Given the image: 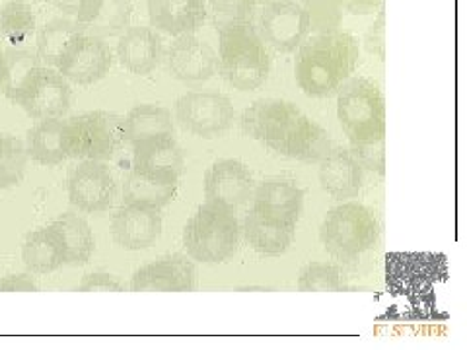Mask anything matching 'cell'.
Wrapping results in <instances>:
<instances>
[{
    "mask_svg": "<svg viewBox=\"0 0 467 350\" xmlns=\"http://www.w3.org/2000/svg\"><path fill=\"white\" fill-rule=\"evenodd\" d=\"M113 67V53L104 37L82 34L57 65L61 75L78 86H92L104 80Z\"/></svg>",
    "mask_w": 467,
    "mask_h": 350,
    "instance_id": "cell-12",
    "label": "cell"
},
{
    "mask_svg": "<svg viewBox=\"0 0 467 350\" xmlns=\"http://www.w3.org/2000/svg\"><path fill=\"white\" fill-rule=\"evenodd\" d=\"M240 232L236 212L221 204L204 202L183 228V247L201 265H221L236 255Z\"/></svg>",
    "mask_w": 467,
    "mask_h": 350,
    "instance_id": "cell-4",
    "label": "cell"
},
{
    "mask_svg": "<svg viewBox=\"0 0 467 350\" xmlns=\"http://www.w3.org/2000/svg\"><path fill=\"white\" fill-rule=\"evenodd\" d=\"M358 61L360 47L355 36L341 29L314 34L298 47L295 77L306 96L327 98L355 75Z\"/></svg>",
    "mask_w": 467,
    "mask_h": 350,
    "instance_id": "cell-1",
    "label": "cell"
},
{
    "mask_svg": "<svg viewBox=\"0 0 467 350\" xmlns=\"http://www.w3.org/2000/svg\"><path fill=\"white\" fill-rule=\"evenodd\" d=\"M63 252V265L84 267L96 252L94 232L77 212H63L49 224Z\"/></svg>",
    "mask_w": 467,
    "mask_h": 350,
    "instance_id": "cell-27",
    "label": "cell"
},
{
    "mask_svg": "<svg viewBox=\"0 0 467 350\" xmlns=\"http://www.w3.org/2000/svg\"><path fill=\"white\" fill-rule=\"evenodd\" d=\"M257 6V0H211L209 16L218 32L228 26L254 24Z\"/></svg>",
    "mask_w": 467,
    "mask_h": 350,
    "instance_id": "cell-36",
    "label": "cell"
},
{
    "mask_svg": "<svg viewBox=\"0 0 467 350\" xmlns=\"http://www.w3.org/2000/svg\"><path fill=\"white\" fill-rule=\"evenodd\" d=\"M244 238L263 257L285 255L296 236V222L252 207L244 218Z\"/></svg>",
    "mask_w": 467,
    "mask_h": 350,
    "instance_id": "cell-18",
    "label": "cell"
},
{
    "mask_svg": "<svg viewBox=\"0 0 467 350\" xmlns=\"http://www.w3.org/2000/svg\"><path fill=\"white\" fill-rule=\"evenodd\" d=\"M149 20L168 36L195 34L209 18L207 0H149Z\"/></svg>",
    "mask_w": 467,
    "mask_h": 350,
    "instance_id": "cell-20",
    "label": "cell"
},
{
    "mask_svg": "<svg viewBox=\"0 0 467 350\" xmlns=\"http://www.w3.org/2000/svg\"><path fill=\"white\" fill-rule=\"evenodd\" d=\"M298 290L300 292H341V290H347V283L337 265L312 261L306 267H302L298 274Z\"/></svg>",
    "mask_w": 467,
    "mask_h": 350,
    "instance_id": "cell-35",
    "label": "cell"
},
{
    "mask_svg": "<svg viewBox=\"0 0 467 350\" xmlns=\"http://www.w3.org/2000/svg\"><path fill=\"white\" fill-rule=\"evenodd\" d=\"M164 216L160 209L123 202L111 218V238L127 252L149 250L162 236Z\"/></svg>",
    "mask_w": 467,
    "mask_h": 350,
    "instance_id": "cell-16",
    "label": "cell"
},
{
    "mask_svg": "<svg viewBox=\"0 0 467 350\" xmlns=\"http://www.w3.org/2000/svg\"><path fill=\"white\" fill-rule=\"evenodd\" d=\"M218 72L240 92H254L269 80L271 55L255 24L218 29Z\"/></svg>",
    "mask_w": 467,
    "mask_h": 350,
    "instance_id": "cell-2",
    "label": "cell"
},
{
    "mask_svg": "<svg viewBox=\"0 0 467 350\" xmlns=\"http://www.w3.org/2000/svg\"><path fill=\"white\" fill-rule=\"evenodd\" d=\"M27 158L26 144L20 139L0 135V189H10L22 183Z\"/></svg>",
    "mask_w": 467,
    "mask_h": 350,
    "instance_id": "cell-34",
    "label": "cell"
},
{
    "mask_svg": "<svg viewBox=\"0 0 467 350\" xmlns=\"http://www.w3.org/2000/svg\"><path fill=\"white\" fill-rule=\"evenodd\" d=\"M68 121L70 158L111 160L125 144L123 117L109 111H86Z\"/></svg>",
    "mask_w": 467,
    "mask_h": 350,
    "instance_id": "cell-6",
    "label": "cell"
},
{
    "mask_svg": "<svg viewBox=\"0 0 467 350\" xmlns=\"http://www.w3.org/2000/svg\"><path fill=\"white\" fill-rule=\"evenodd\" d=\"M254 195V175L245 164L234 158H221L204 173L207 202L221 204L230 211L244 207Z\"/></svg>",
    "mask_w": 467,
    "mask_h": 350,
    "instance_id": "cell-15",
    "label": "cell"
},
{
    "mask_svg": "<svg viewBox=\"0 0 467 350\" xmlns=\"http://www.w3.org/2000/svg\"><path fill=\"white\" fill-rule=\"evenodd\" d=\"M133 18L130 0H82L75 22L82 34L96 37L121 36Z\"/></svg>",
    "mask_w": 467,
    "mask_h": 350,
    "instance_id": "cell-22",
    "label": "cell"
},
{
    "mask_svg": "<svg viewBox=\"0 0 467 350\" xmlns=\"http://www.w3.org/2000/svg\"><path fill=\"white\" fill-rule=\"evenodd\" d=\"M269 3H273V0H257L259 6H265V5H269Z\"/></svg>",
    "mask_w": 467,
    "mask_h": 350,
    "instance_id": "cell-44",
    "label": "cell"
},
{
    "mask_svg": "<svg viewBox=\"0 0 467 350\" xmlns=\"http://www.w3.org/2000/svg\"><path fill=\"white\" fill-rule=\"evenodd\" d=\"M302 6L308 14L312 34L335 32L343 24V8L339 0H304Z\"/></svg>",
    "mask_w": 467,
    "mask_h": 350,
    "instance_id": "cell-37",
    "label": "cell"
},
{
    "mask_svg": "<svg viewBox=\"0 0 467 350\" xmlns=\"http://www.w3.org/2000/svg\"><path fill=\"white\" fill-rule=\"evenodd\" d=\"M259 34L279 53H295L310 34L308 14L296 0H273L259 14Z\"/></svg>",
    "mask_w": 467,
    "mask_h": 350,
    "instance_id": "cell-10",
    "label": "cell"
},
{
    "mask_svg": "<svg viewBox=\"0 0 467 350\" xmlns=\"http://www.w3.org/2000/svg\"><path fill=\"white\" fill-rule=\"evenodd\" d=\"M24 3H41V0H24Z\"/></svg>",
    "mask_w": 467,
    "mask_h": 350,
    "instance_id": "cell-45",
    "label": "cell"
},
{
    "mask_svg": "<svg viewBox=\"0 0 467 350\" xmlns=\"http://www.w3.org/2000/svg\"><path fill=\"white\" fill-rule=\"evenodd\" d=\"M36 32V14L32 3L24 0H10L0 8V37L18 47Z\"/></svg>",
    "mask_w": 467,
    "mask_h": 350,
    "instance_id": "cell-33",
    "label": "cell"
},
{
    "mask_svg": "<svg viewBox=\"0 0 467 350\" xmlns=\"http://www.w3.org/2000/svg\"><path fill=\"white\" fill-rule=\"evenodd\" d=\"M337 117L350 144L386 135V98L379 86L350 77L337 90Z\"/></svg>",
    "mask_w": 467,
    "mask_h": 350,
    "instance_id": "cell-5",
    "label": "cell"
},
{
    "mask_svg": "<svg viewBox=\"0 0 467 350\" xmlns=\"http://www.w3.org/2000/svg\"><path fill=\"white\" fill-rule=\"evenodd\" d=\"M27 156L39 166H61L70 158L68 121L63 117L37 121L27 130Z\"/></svg>",
    "mask_w": 467,
    "mask_h": 350,
    "instance_id": "cell-24",
    "label": "cell"
},
{
    "mask_svg": "<svg viewBox=\"0 0 467 350\" xmlns=\"http://www.w3.org/2000/svg\"><path fill=\"white\" fill-rule=\"evenodd\" d=\"M0 39H3V37H0Z\"/></svg>",
    "mask_w": 467,
    "mask_h": 350,
    "instance_id": "cell-47",
    "label": "cell"
},
{
    "mask_svg": "<svg viewBox=\"0 0 467 350\" xmlns=\"http://www.w3.org/2000/svg\"><path fill=\"white\" fill-rule=\"evenodd\" d=\"M185 168V154L173 135L156 137L133 144V170L156 178L180 180Z\"/></svg>",
    "mask_w": 467,
    "mask_h": 350,
    "instance_id": "cell-23",
    "label": "cell"
},
{
    "mask_svg": "<svg viewBox=\"0 0 467 350\" xmlns=\"http://www.w3.org/2000/svg\"><path fill=\"white\" fill-rule=\"evenodd\" d=\"M41 61L36 51L26 47H10L0 51V94L16 104L22 86Z\"/></svg>",
    "mask_w": 467,
    "mask_h": 350,
    "instance_id": "cell-32",
    "label": "cell"
},
{
    "mask_svg": "<svg viewBox=\"0 0 467 350\" xmlns=\"http://www.w3.org/2000/svg\"><path fill=\"white\" fill-rule=\"evenodd\" d=\"M117 58L130 75L149 77L164 58V41L154 27L129 26L117 41Z\"/></svg>",
    "mask_w": 467,
    "mask_h": 350,
    "instance_id": "cell-19",
    "label": "cell"
},
{
    "mask_svg": "<svg viewBox=\"0 0 467 350\" xmlns=\"http://www.w3.org/2000/svg\"><path fill=\"white\" fill-rule=\"evenodd\" d=\"M379 238L376 214L362 202H341L327 211L319 228L324 250L341 262H357L372 252Z\"/></svg>",
    "mask_w": 467,
    "mask_h": 350,
    "instance_id": "cell-3",
    "label": "cell"
},
{
    "mask_svg": "<svg viewBox=\"0 0 467 350\" xmlns=\"http://www.w3.org/2000/svg\"><path fill=\"white\" fill-rule=\"evenodd\" d=\"M0 51H3V49H0Z\"/></svg>",
    "mask_w": 467,
    "mask_h": 350,
    "instance_id": "cell-46",
    "label": "cell"
},
{
    "mask_svg": "<svg viewBox=\"0 0 467 350\" xmlns=\"http://www.w3.org/2000/svg\"><path fill=\"white\" fill-rule=\"evenodd\" d=\"M178 185L180 180L156 178L150 173L130 170L123 183V202L162 211L178 193Z\"/></svg>",
    "mask_w": 467,
    "mask_h": 350,
    "instance_id": "cell-29",
    "label": "cell"
},
{
    "mask_svg": "<svg viewBox=\"0 0 467 350\" xmlns=\"http://www.w3.org/2000/svg\"><path fill=\"white\" fill-rule=\"evenodd\" d=\"M16 104L36 121L57 119L70 109V82L58 70L39 67L22 86Z\"/></svg>",
    "mask_w": 467,
    "mask_h": 350,
    "instance_id": "cell-8",
    "label": "cell"
},
{
    "mask_svg": "<svg viewBox=\"0 0 467 350\" xmlns=\"http://www.w3.org/2000/svg\"><path fill=\"white\" fill-rule=\"evenodd\" d=\"M300 115L302 111L290 101L273 98L257 99L242 113L240 125L245 135L275 152Z\"/></svg>",
    "mask_w": 467,
    "mask_h": 350,
    "instance_id": "cell-13",
    "label": "cell"
},
{
    "mask_svg": "<svg viewBox=\"0 0 467 350\" xmlns=\"http://www.w3.org/2000/svg\"><path fill=\"white\" fill-rule=\"evenodd\" d=\"M96 290H104V292H125V286L119 283L117 276L104 273V271H96L90 274H84L82 283L78 284V292H96Z\"/></svg>",
    "mask_w": 467,
    "mask_h": 350,
    "instance_id": "cell-40",
    "label": "cell"
},
{
    "mask_svg": "<svg viewBox=\"0 0 467 350\" xmlns=\"http://www.w3.org/2000/svg\"><path fill=\"white\" fill-rule=\"evenodd\" d=\"M68 201L84 214H98L108 211L117 195V181L106 162L82 160L68 173L67 180Z\"/></svg>",
    "mask_w": 467,
    "mask_h": 350,
    "instance_id": "cell-9",
    "label": "cell"
},
{
    "mask_svg": "<svg viewBox=\"0 0 467 350\" xmlns=\"http://www.w3.org/2000/svg\"><path fill=\"white\" fill-rule=\"evenodd\" d=\"M133 292H193L197 288V267L193 259L182 253H168L139 267L130 276Z\"/></svg>",
    "mask_w": 467,
    "mask_h": 350,
    "instance_id": "cell-14",
    "label": "cell"
},
{
    "mask_svg": "<svg viewBox=\"0 0 467 350\" xmlns=\"http://www.w3.org/2000/svg\"><path fill=\"white\" fill-rule=\"evenodd\" d=\"M339 5L350 14H357V16L360 14V16H364V14H372L376 8L382 6L384 0H339Z\"/></svg>",
    "mask_w": 467,
    "mask_h": 350,
    "instance_id": "cell-42",
    "label": "cell"
},
{
    "mask_svg": "<svg viewBox=\"0 0 467 350\" xmlns=\"http://www.w3.org/2000/svg\"><path fill=\"white\" fill-rule=\"evenodd\" d=\"M173 115L185 133L201 139H214L234 125L236 109L224 94L187 92L175 101Z\"/></svg>",
    "mask_w": 467,
    "mask_h": 350,
    "instance_id": "cell-7",
    "label": "cell"
},
{
    "mask_svg": "<svg viewBox=\"0 0 467 350\" xmlns=\"http://www.w3.org/2000/svg\"><path fill=\"white\" fill-rule=\"evenodd\" d=\"M254 207L298 224L304 211V191L295 178L273 175L257 185Z\"/></svg>",
    "mask_w": 467,
    "mask_h": 350,
    "instance_id": "cell-26",
    "label": "cell"
},
{
    "mask_svg": "<svg viewBox=\"0 0 467 350\" xmlns=\"http://www.w3.org/2000/svg\"><path fill=\"white\" fill-rule=\"evenodd\" d=\"M39 286L29 274H6L0 279V292H37Z\"/></svg>",
    "mask_w": 467,
    "mask_h": 350,
    "instance_id": "cell-41",
    "label": "cell"
},
{
    "mask_svg": "<svg viewBox=\"0 0 467 350\" xmlns=\"http://www.w3.org/2000/svg\"><path fill=\"white\" fill-rule=\"evenodd\" d=\"M331 149L333 142L327 130L302 113L275 152L306 164H319Z\"/></svg>",
    "mask_w": 467,
    "mask_h": 350,
    "instance_id": "cell-25",
    "label": "cell"
},
{
    "mask_svg": "<svg viewBox=\"0 0 467 350\" xmlns=\"http://www.w3.org/2000/svg\"><path fill=\"white\" fill-rule=\"evenodd\" d=\"M364 46H367V51L370 55H376L378 58H386V8L384 5L379 6L378 16L370 29L367 32V37H364Z\"/></svg>",
    "mask_w": 467,
    "mask_h": 350,
    "instance_id": "cell-39",
    "label": "cell"
},
{
    "mask_svg": "<svg viewBox=\"0 0 467 350\" xmlns=\"http://www.w3.org/2000/svg\"><path fill=\"white\" fill-rule=\"evenodd\" d=\"M446 274L444 257L432 253H391L388 255V288L393 294L413 298L429 292L438 276Z\"/></svg>",
    "mask_w": 467,
    "mask_h": 350,
    "instance_id": "cell-11",
    "label": "cell"
},
{
    "mask_svg": "<svg viewBox=\"0 0 467 350\" xmlns=\"http://www.w3.org/2000/svg\"><path fill=\"white\" fill-rule=\"evenodd\" d=\"M46 3H49L55 10L63 12L65 16H75L82 5V0H46Z\"/></svg>",
    "mask_w": 467,
    "mask_h": 350,
    "instance_id": "cell-43",
    "label": "cell"
},
{
    "mask_svg": "<svg viewBox=\"0 0 467 350\" xmlns=\"http://www.w3.org/2000/svg\"><path fill=\"white\" fill-rule=\"evenodd\" d=\"M164 135H175L171 111L164 106L139 104L123 117V137L129 144Z\"/></svg>",
    "mask_w": 467,
    "mask_h": 350,
    "instance_id": "cell-28",
    "label": "cell"
},
{
    "mask_svg": "<svg viewBox=\"0 0 467 350\" xmlns=\"http://www.w3.org/2000/svg\"><path fill=\"white\" fill-rule=\"evenodd\" d=\"M166 70L171 78L185 84L207 82L216 75L218 55L193 34L178 36L166 51Z\"/></svg>",
    "mask_w": 467,
    "mask_h": 350,
    "instance_id": "cell-17",
    "label": "cell"
},
{
    "mask_svg": "<svg viewBox=\"0 0 467 350\" xmlns=\"http://www.w3.org/2000/svg\"><path fill=\"white\" fill-rule=\"evenodd\" d=\"M319 185L335 201L355 199L362 191L364 170L348 149L333 146L319 162Z\"/></svg>",
    "mask_w": 467,
    "mask_h": 350,
    "instance_id": "cell-21",
    "label": "cell"
},
{
    "mask_svg": "<svg viewBox=\"0 0 467 350\" xmlns=\"http://www.w3.org/2000/svg\"><path fill=\"white\" fill-rule=\"evenodd\" d=\"M82 36L80 27L68 16L53 18L43 24L37 32V57L46 67H57L68 47Z\"/></svg>",
    "mask_w": 467,
    "mask_h": 350,
    "instance_id": "cell-31",
    "label": "cell"
},
{
    "mask_svg": "<svg viewBox=\"0 0 467 350\" xmlns=\"http://www.w3.org/2000/svg\"><path fill=\"white\" fill-rule=\"evenodd\" d=\"M348 150L357 158L362 170L374 171L378 175L386 173V135L350 144Z\"/></svg>",
    "mask_w": 467,
    "mask_h": 350,
    "instance_id": "cell-38",
    "label": "cell"
},
{
    "mask_svg": "<svg viewBox=\"0 0 467 350\" xmlns=\"http://www.w3.org/2000/svg\"><path fill=\"white\" fill-rule=\"evenodd\" d=\"M22 261L32 274H51L63 267L61 245L49 226L27 233L22 245Z\"/></svg>",
    "mask_w": 467,
    "mask_h": 350,
    "instance_id": "cell-30",
    "label": "cell"
}]
</instances>
